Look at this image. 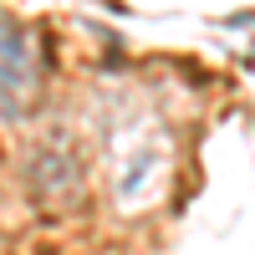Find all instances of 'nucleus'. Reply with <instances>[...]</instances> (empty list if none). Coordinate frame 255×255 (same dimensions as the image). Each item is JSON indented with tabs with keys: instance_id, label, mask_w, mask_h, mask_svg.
Here are the masks:
<instances>
[{
	"instance_id": "obj_1",
	"label": "nucleus",
	"mask_w": 255,
	"mask_h": 255,
	"mask_svg": "<svg viewBox=\"0 0 255 255\" xmlns=\"http://www.w3.org/2000/svg\"><path fill=\"white\" fill-rule=\"evenodd\" d=\"M36 97V56L26 46V31L10 15H0V108L20 113Z\"/></svg>"
},
{
	"instance_id": "obj_2",
	"label": "nucleus",
	"mask_w": 255,
	"mask_h": 255,
	"mask_svg": "<svg viewBox=\"0 0 255 255\" xmlns=\"http://www.w3.org/2000/svg\"><path fill=\"white\" fill-rule=\"evenodd\" d=\"M31 184H36V199H51V204L72 199L82 189V158L67 143H41L31 158Z\"/></svg>"
}]
</instances>
